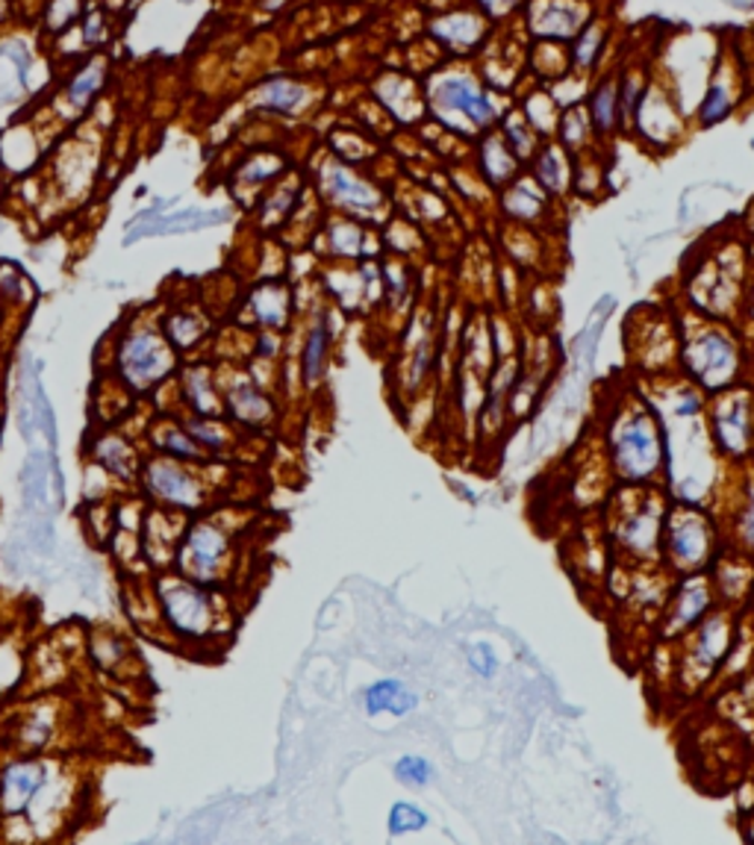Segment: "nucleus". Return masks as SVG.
<instances>
[{"label": "nucleus", "mask_w": 754, "mask_h": 845, "mask_svg": "<svg viewBox=\"0 0 754 845\" xmlns=\"http://www.w3.org/2000/svg\"><path fill=\"white\" fill-rule=\"evenodd\" d=\"M228 557V536L215 527V524H195L189 531L183 551H180V563L195 581H212L219 575L221 563Z\"/></svg>", "instance_id": "nucleus-10"}, {"label": "nucleus", "mask_w": 754, "mask_h": 845, "mask_svg": "<svg viewBox=\"0 0 754 845\" xmlns=\"http://www.w3.org/2000/svg\"><path fill=\"white\" fill-rule=\"evenodd\" d=\"M707 415V440L716 456L725 463L746 465L754 456V390L752 386H731L711 398L704 410Z\"/></svg>", "instance_id": "nucleus-5"}, {"label": "nucleus", "mask_w": 754, "mask_h": 845, "mask_svg": "<svg viewBox=\"0 0 754 845\" xmlns=\"http://www.w3.org/2000/svg\"><path fill=\"white\" fill-rule=\"evenodd\" d=\"M153 440L160 445L165 454L180 456V460H201V445H198L192 436H189L183 427H174V424H160Z\"/></svg>", "instance_id": "nucleus-31"}, {"label": "nucleus", "mask_w": 754, "mask_h": 845, "mask_svg": "<svg viewBox=\"0 0 754 845\" xmlns=\"http://www.w3.org/2000/svg\"><path fill=\"white\" fill-rule=\"evenodd\" d=\"M725 112H728V98H725V92H722V89H713L711 98H707V101H704V107H702V119L711 124V121H720Z\"/></svg>", "instance_id": "nucleus-43"}, {"label": "nucleus", "mask_w": 754, "mask_h": 845, "mask_svg": "<svg viewBox=\"0 0 754 845\" xmlns=\"http://www.w3.org/2000/svg\"><path fill=\"white\" fill-rule=\"evenodd\" d=\"M306 101V89L304 85L292 83V80H272V83H265L260 92H257V103L263 107V110L272 112H295L301 103Z\"/></svg>", "instance_id": "nucleus-23"}, {"label": "nucleus", "mask_w": 754, "mask_h": 845, "mask_svg": "<svg viewBox=\"0 0 754 845\" xmlns=\"http://www.w3.org/2000/svg\"><path fill=\"white\" fill-rule=\"evenodd\" d=\"M83 16V0H48L44 3V27L48 33H66Z\"/></svg>", "instance_id": "nucleus-33"}, {"label": "nucleus", "mask_w": 754, "mask_h": 845, "mask_svg": "<svg viewBox=\"0 0 754 845\" xmlns=\"http://www.w3.org/2000/svg\"><path fill=\"white\" fill-rule=\"evenodd\" d=\"M670 499L657 486H640L634 499H627L613 524L616 549L634 566L654 569L663 563V524H666Z\"/></svg>", "instance_id": "nucleus-3"}, {"label": "nucleus", "mask_w": 754, "mask_h": 845, "mask_svg": "<svg viewBox=\"0 0 754 845\" xmlns=\"http://www.w3.org/2000/svg\"><path fill=\"white\" fill-rule=\"evenodd\" d=\"M94 454H98V460H101L110 472L119 474V477H133V472H137V456L128 449V442L119 440V436H103V440H98Z\"/></svg>", "instance_id": "nucleus-28"}, {"label": "nucleus", "mask_w": 754, "mask_h": 845, "mask_svg": "<svg viewBox=\"0 0 754 845\" xmlns=\"http://www.w3.org/2000/svg\"><path fill=\"white\" fill-rule=\"evenodd\" d=\"M295 198H298V189L292 187H283L278 189L269 201H265V219L269 221H283L289 215V212L295 210Z\"/></svg>", "instance_id": "nucleus-40"}, {"label": "nucleus", "mask_w": 754, "mask_h": 845, "mask_svg": "<svg viewBox=\"0 0 754 845\" xmlns=\"http://www.w3.org/2000/svg\"><path fill=\"white\" fill-rule=\"evenodd\" d=\"M162 330H165V339L174 348H192L198 339L204 336V324L198 322L192 313H171Z\"/></svg>", "instance_id": "nucleus-32"}, {"label": "nucleus", "mask_w": 754, "mask_h": 845, "mask_svg": "<svg viewBox=\"0 0 754 845\" xmlns=\"http://www.w3.org/2000/svg\"><path fill=\"white\" fill-rule=\"evenodd\" d=\"M599 48H602V30L593 24L590 30H584V36H581V39H577V48H575L577 66H584V68L593 66Z\"/></svg>", "instance_id": "nucleus-41"}, {"label": "nucleus", "mask_w": 754, "mask_h": 845, "mask_svg": "<svg viewBox=\"0 0 754 845\" xmlns=\"http://www.w3.org/2000/svg\"><path fill=\"white\" fill-rule=\"evenodd\" d=\"M251 313H254L257 324H263L269 330L286 328L289 322V306H292V295L289 289L280 283V280H269V283H260V286L251 292Z\"/></svg>", "instance_id": "nucleus-18"}, {"label": "nucleus", "mask_w": 754, "mask_h": 845, "mask_svg": "<svg viewBox=\"0 0 754 845\" xmlns=\"http://www.w3.org/2000/svg\"><path fill=\"white\" fill-rule=\"evenodd\" d=\"M162 610L171 625L178 627L180 634L187 636H204L212 631V598L204 590H198L195 584H183V581H165L160 590Z\"/></svg>", "instance_id": "nucleus-9"}, {"label": "nucleus", "mask_w": 754, "mask_h": 845, "mask_svg": "<svg viewBox=\"0 0 754 845\" xmlns=\"http://www.w3.org/2000/svg\"><path fill=\"white\" fill-rule=\"evenodd\" d=\"M328 239H331V248L336 256L351 260V256L363 254V230L356 228V224H351V221H336V224L328 230Z\"/></svg>", "instance_id": "nucleus-34"}, {"label": "nucleus", "mask_w": 754, "mask_h": 845, "mask_svg": "<svg viewBox=\"0 0 754 845\" xmlns=\"http://www.w3.org/2000/svg\"><path fill=\"white\" fill-rule=\"evenodd\" d=\"M331 319H328V313H322L313 322V328H310V333L304 339V348H301V378H304V386H310V390H315L324 381L328 365H331Z\"/></svg>", "instance_id": "nucleus-16"}, {"label": "nucleus", "mask_w": 754, "mask_h": 845, "mask_svg": "<svg viewBox=\"0 0 754 845\" xmlns=\"http://www.w3.org/2000/svg\"><path fill=\"white\" fill-rule=\"evenodd\" d=\"M324 192L333 203H340L342 210H348L351 215H365V212H374L381 207V195L378 189L369 187L365 180H360L356 174H351L348 169L336 165L324 174Z\"/></svg>", "instance_id": "nucleus-14"}, {"label": "nucleus", "mask_w": 754, "mask_h": 845, "mask_svg": "<svg viewBox=\"0 0 754 845\" xmlns=\"http://www.w3.org/2000/svg\"><path fill=\"white\" fill-rule=\"evenodd\" d=\"M516 0H481V7L486 12H501V9H510Z\"/></svg>", "instance_id": "nucleus-44"}, {"label": "nucleus", "mask_w": 754, "mask_h": 845, "mask_svg": "<svg viewBox=\"0 0 754 845\" xmlns=\"http://www.w3.org/2000/svg\"><path fill=\"white\" fill-rule=\"evenodd\" d=\"M752 598H754V586H752Z\"/></svg>", "instance_id": "nucleus-46"}, {"label": "nucleus", "mask_w": 754, "mask_h": 845, "mask_svg": "<svg viewBox=\"0 0 754 845\" xmlns=\"http://www.w3.org/2000/svg\"><path fill=\"white\" fill-rule=\"evenodd\" d=\"M228 406L233 419L248 427H260L272 419V401L257 390L254 383H239L228 395Z\"/></svg>", "instance_id": "nucleus-19"}, {"label": "nucleus", "mask_w": 754, "mask_h": 845, "mask_svg": "<svg viewBox=\"0 0 754 845\" xmlns=\"http://www.w3.org/2000/svg\"><path fill=\"white\" fill-rule=\"evenodd\" d=\"M720 604L716 590L711 584V575H678L675 586H670L666 595V607H663L661 618V636L663 640H684L707 613H713Z\"/></svg>", "instance_id": "nucleus-7"}, {"label": "nucleus", "mask_w": 754, "mask_h": 845, "mask_svg": "<svg viewBox=\"0 0 754 845\" xmlns=\"http://www.w3.org/2000/svg\"><path fill=\"white\" fill-rule=\"evenodd\" d=\"M722 554V536L716 519L695 501H670L663 524V563L675 575L711 572Z\"/></svg>", "instance_id": "nucleus-2"}, {"label": "nucleus", "mask_w": 754, "mask_h": 845, "mask_svg": "<svg viewBox=\"0 0 754 845\" xmlns=\"http://www.w3.org/2000/svg\"><path fill=\"white\" fill-rule=\"evenodd\" d=\"M419 707V695L410 690L401 677H381L363 690V711L365 716H392L404 718Z\"/></svg>", "instance_id": "nucleus-13"}, {"label": "nucleus", "mask_w": 754, "mask_h": 845, "mask_svg": "<svg viewBox=\"0 0 754 845\" xmlns=\"http://www.w3.org/2000/svg\"><path fill=\"white\" fill-rule=\"evenodd\" d=\"M672 463L670 431L645 406H631L616 415L611 427V465L619 481L640 490L657 486Z\"/></svg>", "instance_id": "nucleus-1"}, {"label": "nucleus", "mask_w": 754, "mask_h": 845, "mask_svg": "<svg viewBox=\"0 0 754 845\" xmlns=\"http://www.w3.org/2000/svg\"><path fill=\"white\" fill-rule=\"evenodd\" d=\"M711 575V584L716 590V598H720L722 607H731V604H740L752 595L754 586V566L748 554L743 551H722L720 560L713 563V569L707 572Z\"/></svg>", "instance_id": "nucleus-11"}, {"label": "nucleus", "mask_w": 754, "mask_h": 845, "mask_svg": "<svg viewBox=\"0 0 754 845\" xmlns=\"http://www.w3.org/2000/svg\"><path fill=\"white\" fill-rule=\"evenodd\" d=\"M534 178L536 187L549 192V195H563L569 187V171L563 165V157H560L554 148H545L534 162Z\"/></svg>", "instance_id": "nucleus-24"}, {"label": "nucleus", "mask_w": 754, "mask_h": 845, "mask_svg": "<svg viewBox=\"0 0 754 845\" xmlns=\"http://www.w3.org/2000/svg\"><path fill=\"white\" fill-rule=\"evenodd\" d=\"M483 171H486V180H490L492 187H501L504 180L513 178L516 160L507 151V144H501V139H490V142L483 144Z\"/></svg>", "instance_id": "nucleus-30"}, {"label": "nucleus", "mask_w": 754, "mask_h": 845, "mask_svg": "<svg viewBox=\"0 0 754 845\" xmlns=\"http://www.w3.org/2000/svg\"><path fill=\"white\" fill-rule=\"evenodd\" d=\"M392 775L399 781L401 786H408V789H424V786L433 784V763L422 754H401L395 766H392Z\"/></svg>", "instance_id": "nucleus-27"}, {"label": "nucleus", "mask_w": 754, "mask_h": 845, "mask_svg": "<svg viewBox=\"0 0 754 845\" xmlns=\"http://www.w3.org/2000/svg\"><path fill=\"white\" fill-rule=\"evenodd\" d=\"M110 39V24H107V16L101 9H89L83 16V24H80V42L83 48L94 51V48H103Z\"/></svg>", "instance_id": "nucleus-37"}, {"label": "nucleus", "mask_w": 754, "mask_h": 845, "mask_svg": "<svg viewBox=\"0 0 754 845\" xmlns=\"http://www.w3.org/2000/svg\"><path fill=\"white\" fill-rule=\"evenodd\" d=\"M431 825V813L419 807L415 802H395L386 813V831L392 837H408V834H419Z\"/></svg>", "instance_id": "nucleus-25"}, {"label": "nucleus", "mask_w": 754, "mask_h": 845, "mask_svg": "<svg viewBox=\"0 0 754 845\" xmlns=\"http://www.w3.org/2000/svg\"><path fill=\"white\" fill-rule=\"evenodd\" d=\"M119 365L121 378L133 390H151L153 383L169 378L174 369V345L165 336H157L153 330H139L121 345Z\"/></svg>", "instance_id": "nucleus-8"}, {"label": "nucleus", "mask_w": 754, "mask_h": 845, "mask_svg": "<svg viewBox=\"0 0 754 845\" xmlns=\"http://www.w3.org/2000/svg\"><path fill=\"white\" fill-rule=\"evenodd\" d=\"M640 101H643V85H640V80H625V85H622V98H619V110H622V115H636V107H640Z\"/></svg>", "instance_id": "nucleus-42"}, {"label": "nucleus", "mask_w": 754, "mask_h": 845, "mask_svg": "<svg viewBox=\"0 0 754 845\" xmlns=\"http://www.w3.org/2000/svg\"><path fill=\"white\" fill-rule=\"evenodd\" d=\"M681 369H684V381L693 383L695 390L704 395H720L743 381L740 378L743 351L734 336L722 328H704L686 339V345L681 348Z\"/></svg>", "instance_id": "nucleus-4"}, {"label": "nucleus", "mask_w": 754, "mask_h": 845, "mask_svg": "<svg viewBox=\"0 0 754 845\" xmlns=\"http://www.w3.org/2000/svg\"><path fill=\"white\" fill-rule=\"evenodd\" d=\"M684 640V666L690 668L698 681L713 677L728 663L731 654H734V645H737V625H734L731 610L716 607L713 613H707Z\"/></svg>", "instance_id": "nucleus-6"}, {"label": "nucleus", "mask_w": 754, "mask_h": 845, "mask_svg": "<svg viewBox=\"0 0 754 845\" xmlns=\"http://www.w3.org/2000/svg\"><path fill=\"white\" fill-rule=\"evenodd\" d=\"M280 169H283V165H280L278 157H257V160L245 162V165L239 169V178L245 180V183H251V187H257V183L272 180Z\"/></svg>", "instance_id": "nucleus-39"}, {"label": "nucleus", "mask_w": 754, "mask_h": 845, "mask_svg": "<svg viewBox=\"0 0 754 845\" xmlns=\"http://www.w3.org/2000/svg\"><path fill=\"white\" fill-rule=\"evenodd\" d=\"M616 85L602 83L593 94V124L599 133H611L616 124Z\"/></svg>", "instance_id": "nucleus-35"}, {"label": "nucleus", "mask_w": 754, "mask_h": 845, "mask_svg": "<svg viewBox=\"0 0 754 845\" xmlns=\"http://www.w3.org/2000/svg\"><path fill=\"white\" fill-rule=\"evenodd\" d=\"M44 781L42 763H12L0 772V811L3 813H21L27 804L33 802V795L39 793V786Z\"/></svg>", "instance_id": "nucleus-15"}, {"label": "nucleus", "mask_w": 754, "mask_h": 845, "mask_svg": "<svg viewBox=\"0 0 754 845\" xmlns=\"http://www.w3.org/2000/svg\"><path fill=\"white\" fill-rule=\"evenodd\" d=\"M433 372H436V345H433L431 333H424V336L415 342L413 351H410L408 372L401 378L404 392H408V395L422 392L424 386L433 381Z\"/></svg>", "instance_id": "nucleus-21"}, {"label": "nucleus", "mask_w": 754, "mask_h": 845, "mask_svg": "<svg viewBox=\"0 0 754 845\" xmlns=\"http://www.w3.org/2000/svg\"><path fill=\"white\" fill-rule=\"evenodd\" d=\"M148 490L174 507H198L201 504V486L195 483V477L171 460H153L148 465Z\"/></svg>", "instance_id": "nucleus-12"}, {"label": "nucleus", "mask_w": 754, "mask_h": 845, "mask_svg": "<svg viewBox=\"0 0 754 845\" xmlns=\"http://www.w3.org/2000/svg\"><path fill=\"white\" fill-rule=\"evenodd\" d=\"M187 398L198 415L219 413V398H215V390H212L210 372H207V369H192V372H187Z\"/></svg>", "instance_id": "nucleus-29"}, {"label": "nucleus", "mask_w": 754, "mask_h": 845, "mask_svg": "<svg viewBox=\"0 0 754 845\" xmlns=\"http://www.w3.org/2000/svg\"><path fill=\"white\" fill-rule=\"evenodd\" d=\"M103 80H107V66L101 60L86 62L80 71L69 80V89H66V98H69L71 110L83 112L92 107V101L101 92Z\"/></svg>", "instance_id": "nucleus-22"}, {"label": "nucleus", "mask_w": 754, "mask_h": 845, "mask_svg": "<svg viewBox=\"0 0 754 845\" xmlns=\"http://www.w3.org/2000/svg\"><path fill=\"white\" fill-rule=\"evenodd\" d=\"M466 666L475 677L492 681L501 672V657L490 643H472L466 648Z\"/></svg>", "instance_id": "nucleus-36"}, {"label": "nucleus", "mask_w": 754, "mask_h": 845, "mask_svg": "<svg viewBox=\"0 0 754 845\" xmlns=\"http://www.w3.org/2000/svg\"><path fill=\"white\" fill-rule=\"evenodd\" d=\"M731 542L734 549L754 557V474H748L740 486L737 504L731 513Z\"/></svg>", "instance_id": "nucleus-20"}, {"label": "nucleus", "mask_w": 754, "mask_h": 845, "mask_svg": "<svg viewBox=\"0 0 754 845\" xmlns=\"http://www.w3.org/2000/svg\"><path fill=\"white\" fill-rule=\"evenodd\" d=\"M9 21V0H0V27Z\"/></svg>", "instance_id": "nucleus-45"}, {"label": "nucleus", "mask_w": 754, "mask_h": 845, "mask_svg": "<svg viewBox=\"0 0 754 845\" xmlns=\"http://www.w3.org/2000/svg\"><path fill=\"white\" fill-rule=\"evenodd\" d=\"M436 101H440L442 107H449V110L466 112L469 119L475 121V124H483V128L495 119L490 101H486V94H483L472 80L451 77V80L440 83V89H436Z\"/></svg>", "instance_id": "nucleus-17"}, {"label": "nucleus", "mask_w": 754, "mask_h": 845, "mask_svg": "<svg viewBox=\"0 0 754 845\" xmlns=\"http://www.w3.org/2000/svg\"><path fill=\"white\" fill-rule=\"evenodd\" d=\"M183 431H187L198 445H204V449H224V442H228V436H224V431H221V424L207 422L204 415L189 419Z\"/></svg>", "instance_id": "nucleus-38"}, {"label": "nucleus", "mask_w": 754, "mask_h": 845, "mask_svg": "<svg viewBox=\"0 0 754 845\" xmlns=\"http://www.w3.org/2000/svg\"><path fill=\"white\" fill-rule=\"evenodd\" d=\"M504 210H507L513 219L536 221L540 219V212L545 210V198L536 183H516V187L507 189V195H504Z\"/></svg>", "instance_id": "nucleus-26"}]
</instances>
